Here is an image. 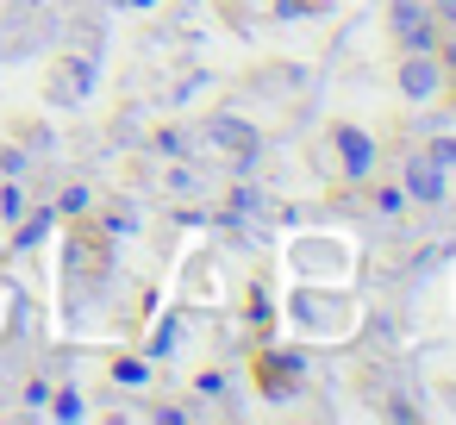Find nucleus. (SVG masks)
I'll return each instance as SVG.
<instances>
[{"mask_svg": "<svg viewBox=\"0 0 456 425\" xmlns=\"http://www.w3.org/2000/svg\"><path fill=\"white\" fill-rule=\"evenodd\" d=\"M444 13H450V20H456V0H444Z\"/></svg>", "mask_w": 456, "mask_h": 425, "instance_id": "nucleus-7", "label": "nucleus"}, {"mask_svg": "<svg viewBox=\"0 0 456 425\" xmlns=\"http://www.w3.org/2000/svg\"><path fill=\"white\" fill-rule=\"evenodd\" d=\"M444 63H450V69H456V45H450V57H444Z\"/></svg>", "mask_w": 456, "mask_h": 425, "instance_id": "nucleus-8", "label": "nucleus"}, {"mask_svg": "<svg viewBox=\"0 0 456 425\" xmlns=\"http://www.w3.org/2000/svg\"><path fill=\"white\" fill-rule=\"evenodd\" d=\"M437 82H444V76H437V63H431L425 51H412V57H406V69H400V88H406L412 101H431V94H437Z\"/></svg>", "mask_w": 456, "mask_h": 425, "instance_id": "nucleus-1", "label": "nucleus"}, {"mask_svg": "<svg viewBox=\"0 0 456 425\" xmlns=\"http://www.w3.org/2000/svg\"><path fill=\"white\" fill-rule=\"evenodd\" d=\"M394 32L406 38V51H431V26H425V13H419V7H406V0L394 7Z\"/></svg>", "mask_w": 456, "mask_h": 425, "instance_id": "nucleus-3", "label": "nucleus"}, {"mask_svg": "<svg viewBox=\"0 0 456 425\" xmlns=\"http://www.w3.org/2000/svg\"><path fill=\"white\" fill-rule=\"evenodd\" d=\"M437 163H456V138H437Z\"/></svg>", "mask_w": 456, "mask_h": 425, "instance_id": "nucleus-6", "label": "nucleus"}, {"mask_svg": "<svg viewBox=\"0 0 456 425\" xmlns=\"http://www.w3.org/2000/svg\"><path fill=\"white\" fill-rule=\"evenodd\" d=\"M213 138H225L232 151H250V144H256V132H250V126H238V119H219V126H213Z\"/></svg>", "mask_w": 456, "mask_h": 425, "instance_id": "nucleus-5", "label": "nucleus"}, {"mask_svg": "<svg viewBox=\"0 0 456 425\" xmlns=\"http://www.w3.org/2000/svg\"><path fill=\"white\" fill-rule=\"evenodd\" d=\"M338 144H344V163H350V176H362V169L375 163V151H369V138H362V132H338Z\"/></svg>", "mask_w": 456, "mask_h": 425, "instance_id": "nucleus-4", "label": "nucleus"}, {"mask_svg": "<svg viewBox=\"0 0 456 425\" xmlns=\"http://www.w3.org/2000/svg\"><path fill=\"white\" fill-rule=\"evenodd\" d=\"M406 182H412L419 200H444V163H437V157H412Z\"/></svg>", "mask_w": 456, "mask_h": 425, "instance_id": "nucleus-2", "label": "nucleus"}]
</instances>
